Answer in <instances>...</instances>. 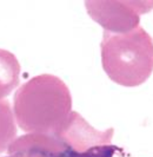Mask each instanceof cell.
Instances as JSON below:
<instances>
[{
    "label": "cell",
    "instance_id": "cell-1",
    "mask_svg": "<svg viewBox=\"0 0 153 157\" xmlns=\"http://www.w3.org/2000/svg\"><path fill=\"white\" fill-rule=\"evenodd\" d=\"M66 84L53 75H39L19 87L14 96L15 123L27 134L58 137L72 115Z\"/></svg>",
    "mask_w": 153,
    "mask_h": 157
},
{
    "label": "cell",
    "instance_id": "cell-2",
    "mask_svg": "<svg viewBox=\"0 0 153 157\" xmlns=\"http://www.w3.org/2000/svg\"><path fill=\"white\" fill-rule=\"evenodd\" d=\"M100 47L103 69L117 84L139 86L152 75L153 40L143 27L120 34L104 31Z\"/></svg>",
    "mask_w": 153,
    "mask_h": 157
},
{
    "label": "cell",
    "instance_id": "cell-3",
    "mask_svg": "<svg viewBox=\"0 0 153 157\" xmlns=\"http://www.w3.org/2000/svg\"><path fill=\"white\" fill-rule=\"evenodd\" d=\"M92 19L110 33H127L139 27L140 16L153 10V1H86Z\"/></svg>",
    "mask_w": 153,
    "mask_h": 157
},
{
    "label": "cell",
    "instance_id": "cell-4",
    "mask_svg": "<svg viewBox=\"0 0 153 157\" xmlns=\"http://www.w3.org/2000/svg\"><path fill=\"white\" fill-rule=\"evenodd\" d=\"M114 135V129L110 128L105 131H99L91 126L79 112L73 111L69 123L58 135V138L64 142L69 148L76 151H86L93 147L111 144Z\"/></svg>",
    "mask_w": 153,
    "mask_h": 157
},
{
    "label": "cell",
    "instance_id": "cell-5",
    "mask_svg": "<svg viewBox=\"0 0 153 157\" xmlns=\"http://www.w3.org/2000/svg\"><path fill=\"white\" fill-rule=\"evenodd\" d=\"M20 64L15 56L0 48V101H4L19 85Z\"/></svg>",
    "mask_w": 153,
    "mask_h": 157
},
{
    "label": "cell",
    "instance_id": "cell-6",
    "mask_svg": "<svg viewBox=\"0 0 153 157\" xmlns=\"http://www.w3.org/2000/svg\"><path fill=\"white\" fill-rule=\"evenodd\" d=\"M17 136L15 118L7 101H0V154L6 152Z\"/></svg>",
    "mask_w": 153,
    "mask_h": 157
},
{
    "label": "cell",
    "instance_id": "cell-7",
    "mask_svg": "<svg viewBox=\"0 0 153 157\" xmlns=\"http://www.w3.org/2000/svg\"><path fill=\"white\" fill-rule=\"evenodd\" d=\"M124 152V150L113 144L98 145L88 149V157H117Z\"/></svg>",
    "mask_w": 153,
    "mask_h": 157
},
{
    "label": "cell",
    "instance_id": "cell-8",
    "mask_svg": "<svg viewBox=\"0 0 153 157\" xmlns=\"http://www.w3.org/2000/svg\"><path fill=\"white\" fill-rule=\"evenodd\" d=\"M55 157H88V150L79 152V151H76V150L71 149V148L67 147V149L65 151H62L61 154H59L58 156Z\"/></svg>",
    "mask_w": 153,
    "mask_h": 157
}]
</instances>
